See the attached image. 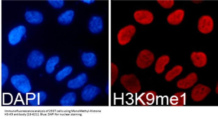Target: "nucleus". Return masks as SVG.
I'll return each instance as SVG.
<instances>
[{
	"instance_id": "nucleus-21",
	"label": "nucleus",
	"mask_w": 218,
	"mask_h": 119,
	"mask_svg": "<svg viewBox=\"0 0 218 119\" xmlns=\"http://www.w3.org/2000/svg\"><path fill=\"white\" fill-rule=\"evenodd\" d=\"M170 60V57L166 55L159 57L155 64L154 69L156 72L158 74L162 73L164 70L165 66L169 63Z\"/></svg>"
},
{
	"instance_id": "nucleus-28",
	"label": "nucleus",
	"mask_w": 218,
	"mask_h": 119,
	"mask_svg": "<svg viewBox=\"0 0 218 119\" xmlns=\"http://www.w3.org/2000/svg\"><path fill=\"white\" fill-rule=\"evenodd\" d=\"M111 84L113 83L117 79L118 73V69L115 64L112 63L111 64Z\"/></svg>"
},
{
	"instance_id": "nucleus-24",
	"label": "nucleus",
	"mask_w": 218,
	"mask_h": 119,
	"mask_svg": "<svg viewBox=\"0 0 218 119\" xmlns=\"http://www.w3.org/2000/svg\"><path fill=\"white\" fill-rule=\"evenodd\" d=\"M182 70V66L179 65L174 66L167 72L165 76V79L167 81H171L180 74Z\"/></svg>"
},
{
	"instance_id": "nucleus-12",
	"label": "nucleus",
	"mask_w": 218,
	"mask_h": 119,
	"mask_svg": "<svg viewBox=\"0 0 218 119\" xmlns=\"http://www.w3.org/2000/svg\"><path fill=\"white\" fill-rule=\"evenodd\" d=\"M88 28L92 33L97 34L101 32L103 28V22L102 18L98 15H94L90 19Z\"/></svg>"
},
{
	"instance_id": "nucleus-14",
	"label": "nucleus",
	"mask_w": 218,
	"mask_h": 119,
	"mask_svg": "<svg viewBox=\"0 0 218 119\" xmlns=\"http://www.w3.org/2000/svg\"><path fill=\"white\" fill-rule=\"evenodd\" d=\"M156 97V93L153 91H148L142 93L138 98L139 104L142 106H147L152 104Z\"/></svg>"
},
{
	"instance_id": "nucleus-7",
	"label": "nucleus",
	"mask_w": 218,
	"mask_h": 119,
	"mask_svg": "<svg viewBox=\"0 0 218 119\" xmlns=\"http://www.w3.org/2000/svg\"><path fill=\"white\" fill-rule=\"evenodd\" d=\"M197 27L199 31L202 33H210L214 28V22L212 18L209 15H202L198 20Z\"/></svg>"
},
{
	"instance_id": "nucleus-30",
	"label": "nucleus",
	"mask_w": 218,
	"mask_h": 119,
	"mask_svg": "<svg viewBox=\"0 0 218 119\" xmlns=\"http://www.w3.org/2000/svg\"><path fill=\"white\" fill-rule=\"evenodd\" d=\"M49 3L54 8H60L64 5V2L62 0H50L48 1Z\"/></svg>"
},
{
	"instance_id": "nucleus-17",
	"label": "nucleus",
	"mask_w": 218,
	"mask_h": 119,
	"mask_svg": "<svg viewBox=\"0 0 218 119\" xmlns=\"http://www.w3.org/2000/svg\"><path fill=\"white\" fill-rule=\"evenodd\" d=\"M81 59L83 65L88 68L94 66L97 61L96 55L91 52L83 53L81 56Z\"/></svg>"
},
{
	"instance_id": "nucleus-31",
	"label": "nucleus",
	"mask_w": 218,
	"mask_h": 119,
	"mask_svg": "<svg viewBox=\"0 0 218 119\" xmlns=\"http://www.w3.org/2000/svg\"><path fill=\"white\" fill-rule=\"evenodd\" d=\"M82 1L83 3L87 4H92L94 2V1L93 0H83Z\"/></svg>"
},
{
	"instance_id": "nucleus-20",
	"label": "nucleus",
	"mask_w": 218,
	"mask_h": 119,
	"mask_svg": "<svg viewBox=\"0 0 218 119\" xmlns=\"http://www.w3.org/2000/svg\"><path fill=\"white\" fill-rule=\"evenodd\" d=\"M25 17L28 22L32 24L40 23L43 19L42 14L38 11H35L26 12Z\"/></svg>"
},
{
	"instance_id": "nucleus-3",
	"label": "nucleus",
	"mask_w": 218,
	"mask_h": 119,
	"mask_svg": "<svg viewBox=\"0 0 218 119\" xmlns=\"http://www.w3.org/2000/svg\"><path fill=\"white\" fill-rule=\"evenodd\" d=\"M136 32V28L133 25H128L123 27L118 31L117 39L119 44L122 46L129 43Z\"/></svg>"
},
{
	"instance_id": "nucleus-4",
	"label": "nucleus",
	"mask_w": 218,
	"mask_h": 119,
	"mask_svg": "<svg viewBox=\"0 0 218 119\" xmlns=\"http://www.w3.org/2000/svg\"><path fill=\"white\" fill-rule=\"evenodd\" d=\"M155 59L153 53L147 49H143L140 51L136 59L137 67L141 69H145L150 66Z\"/></svg>"
},
{
	"instance_id": "nucleus-11",
	"label": "nucleus",
	"mask_w": 218,
	"mask_h": 119,
	"mask_svg": "<svg viewBox=\"0 0 218 119\" xmlns=\"http://www.w3.org/2000/svg\"><path fill=\"white\" fill-rule=\"evenodd\" d=\"M88 80L87 74L85 73H82L70 80L67 82V86L71 89H79L84 86Z\"/></svg>"
},
{
	"instance_id": "nucleus-2",
	"label": "nucleus",
	"mask_w": 218,
	"mask_h": 119,
	"mask_svg": "<svg viewBox=\"0 0 218 119\" xmlns=\"http://www.w3.org/2000/svg\"><path fill=\"white\" fill-rule=\"evenodd\" d=\"M13 86L18 91L23 93H27L31 89L30 81L25 75L17 74L13 76L10 79Z\"/></svg>"
},
{
	"instance_id": "nucleus-8",
	"label": "nucleus",
	"mask_w": 218,
	"mask_h": 119,
	"mask_svg": "<svg viewBox=\"0 0 218 119\" xmlns=\"http://www.w3.org/2000/svg\"><path fill=\"white\" fill-rule=\"evenodd\" d=\"M211 89L207 86L199 84L195 86L191 92V96L195 101L202 100L209 93Z\"/></svg>"
},
{
	"instance_id": "nucleus-10",
	"label": "nucleus",
	"mask_w": 218,
	"mask_h": 119,
	"mask_svg": "<svg viewBox=\"0 0 218 119\" xmlns=\"http://www.w3.org/2000/svg\"><path fill=\"white\" fill-rule=\"evenodd\" d=\"M26 32V28L23 25H19L13 28L8 35L9 42L12 45L17 44L25 35Z\"/></svg>"
},
{
	"instance_id": "nucleus-13",
	"label": "nucleus",
	"mask_w": 218,
	"mask_h": 119,
	"mask_svg": "<svg viewBox=\"0 0 218 119\" xmlns=\"http://www.w3.org/2000/svg\"><path fill=\"white\" fill-rule=\"evenodd\" d=\"M197 74L195 73H192L185 78L179 80L177 83V86L180 89H188L192 86L197 82Z\"/></svg>"
},
{
	"instance_id": "nucleus-6",
	"label": "nucleus",
	"mask_w": 218,
	"mask_h": 119,
	"mask_svg": "<svg viewBox=\"0 0 218 119\" xmlns=\"http://www.w3.org/2000/svg\"><path fill=\"white\" fill-rule=\"evenodd\" d=\"M100 92V89L97 86L88 84L83 89L81 93V98L83 101L89 102L94 99Z\"/></svg>"
},
{
	"instance_id": "nucleus-27",
	"label": "nucleus",
	"mask_w": 218,
	"mask_h": 119,
	"mask_svg": "<svg viewBox=\"0 0 218 119\" xmlns=\"http://www.w3.org/2000/svg\"><path fill=\"white\" fill-rule=\"evenodd\" d=\"M156 1L161 7L165 9L171 8L173 6L174 3V1L173 0H158Z\"/></svg>"
},
{
	"instance_id": "nucleus-32",
	"label": "nucleus",
	"mask_w": 218,
	"mask_h": 119,
	"mask_svg": "<svg viewBox=\"0 0 218 119\" xmlns=\"http://www.w3.org/2000/svg\"><path fill=\"white\" fill-rule=\"evenodd\" d=\"M202 2V0H193L192 1V2L194 3L198 4H200Z\"/></svg>"
},
{
	"instance_id": "nucleus-18",
	"label": "nucleus",
	"mask_w": 218,
	"mask_h": 119,
	"mask_svg": "<svg viewBox=\"0 0 218 119\" xmlns=\"http://www.w3.org/2000/svg\"><path fill=\"white\" fill-rule=\"evenodd\" d=\"M47 98L46 93L42 91L29 94L28 99L29 104L33 106H37L42 104Z\"/></svg>"
},
{
	"instance_id": "nucleus-23",
	"label": "nucleus",
	"mask_w": 218,
	"mask_h": 119,
	"mask_svg": "<svg viewBox=\"0 0 218 119\" xmlns=\"http://www.w3.org/2000/svg\"><path fill=\"white\" fill-rule=\"evenodd\" d=\"M74 15V12L73 10H67L59 16L58 18V21L61 24L68 25L72 21Z\"/></svg>"
},
{
	"instance_id": "nucleus-19",
	"label": "nucleus",
	"mask_w": 218,
	"mask_h": 119,
	"mask_svg": "<svg viewBox=\"0 0 218 119\" xmlns=\"http://www.w3.org/2000/svg\"><path fill=\"white\" fill-rule=\"evenodd\" d=\"M186 96L183 92H178L172 95L170 99V104L173 106H183L185 105Z\"/></svg>"
},
{
	"instance_id": "nucleus-15",
	"label": "nucleus",
	"mask_w": 218,
	"mask_h": 119,
	"mask_svg": "<svg viewBox=\"0 0 218 119\" xmlns=\"http://www.w3.org/2000/svg\"><path fill=\"white\" fill-rule=\"evenodd\" d=\"M185 12L181 9H177L171 13L167 16L168 23L173 25H177L180 24L183 20Z\"/></svg>"
},
{
	"instance_id": "nucleus-25",
	"label": "nucleus",
	"mask_w": 218,
	"mask_h": 119,
	"mask_svg": "<svg viewBox=\"0 0 218 119\" xmlns=\"http://www.w3.org/2000/svg\"><path fill=\"white\" fill-rule=\"evenodd\" d=\"M59 61V58L58 56H54L50 58L46 63L45 70L46 72L49 74L52 73L55 70V66L58 63Z\"/></svg>"
},
{
	"instance_id": "nucleus-22",
	"label": "nucleus",
	"mask_w": 218,
	"mask_h": 119,
	"mask_svg": "<svg viewBox=\"0 0 218 119\" xmlns=\"http://www.w3.org/2000/svg\"><path fill=\"white\" fill-rule=\"evenodd\" d=\"M77 100V95L73 92H68L64 95L60 100V103L62 106H72Z\"/></svg>"
},
{
	"instance_id": "nucleus-1",
	"label": "nucleus",
	"mask_w": 218,
	"mask_h": 119,
	"mask_svg": "<svg viewBox=\"0 0 218 119\" xmlns=\"http://www.w3.org/2000/svg\"><path fill=\"white\" fill-rule=\"evenodd\" d=\"M120 81L124 88L131 93H136L141 89L140 82L133 74L124 75L121 77Z\"/></svg>"
},
{
	"instance_id": "nucleus-26",
	"label": "nucleus",
	"mask_w": 218,
	"mask_h": 119,
	"mask_svg": "<svg viewBox=\"0 0 218 119\" xmlns=\"http://www.w3.org/2000/svg\"><path fill=\"white\" fill-rule=\"evenodd\" d=\"M73 71L72 67L70 66L64 67L59 71L55 76L56 80L58 81H61L69 75Z\"/></svg>"
},
{
	"instance_id": "nucleus-9",
	"label": "nucleus",
	"mask_w": 218,
	"mask_h": 119,
	"mask_svg": "<svg viewBox=\"0 0 218 119\" xmlns=\"http://www.w3.org/2000/svg\"><path fill=\"white\" fill-rule=\"evenodd\" d=\"M44 60L43 54L38 51L34 50L30 54L27 59V64L30 68L35 69L41 65Z\"/></svg>"
},
{
	"instance_id": "nucleus-16",
	"label": "nucleus",
	"mask_w": 218,
	"mask_h": 119,
	"mask_svg": "<svg viewBox=\"0 0 218 119\" xmlns=\"http://www.w3.org/2000/svg\"><path fill=\"white\" fill-rule=\"evenodd\" d=\"M190 57L194 65L197 67H203L207 63V56L203 52H192L191 54Z\"/></svg>"
},
{
	"instance_id": "nucleus-29",
	"label": "nucleus",
	"mask_w": 218,
	"mask_h": 119,
	"mask_svg": "<svg viewBox=\"0 0 218 119\" xmlns=\"http://www.w3.org/2000/svg\"><path fill=\"white\" fill-rule=\"evenodd\" d=\"M9 75V70L5 64H2V85L3 86L6 81Z\"/></svg>"
},
{
	"instance_id": "nucleus-5",
	"label": "nucleus",
	"mask_w": 218,
	"mask_h": 119,
	"mask_svg": "<svg viewBox=\"0 0 218 119\" xmlns=\"http://www.w3.org/2000/svg\"><path fill=\"white\" fill-rule=\"evenodd\" d=\"M135 21L142 25H147L153 21L154 17L153 13L150 11L144 9L135 11L133 14Z\"/></svg>"
}]
</instances>
